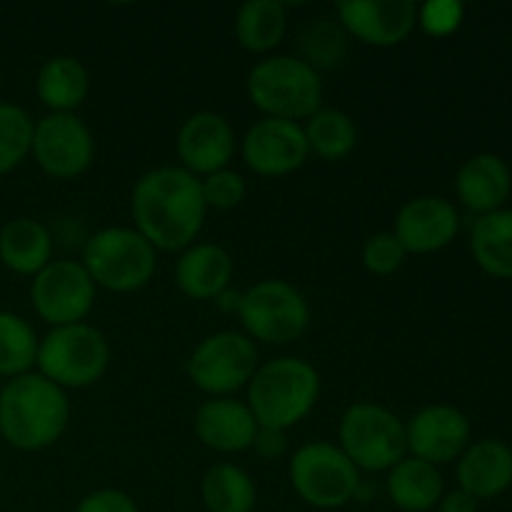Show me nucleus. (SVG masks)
<instances>
[{
	"instance_id": "nucleus-1",
	"label": "nucleus",
	"mask_w": 512,
	"mask_h": 512,
	"mask_svg": "<svg viewBox=\"0 0 512 512\" xmlns=\"http://www.w3.org/2000/svg\"><path fill=\"white\" fill-rule=\"evenodd\" d=\"M135 230L155 250H185L195 243L208 215L200 178L180 165L148 170L130 198Z\"/></svg>"
},
{
	"instance_id": "nucleus-2",
	"label": "nucleus",
	"mask_w": 512,
	"mask_h": 512,
	"mask_svg": "<svg viewBox=\"0 0 512 512\" xmlns=\"http://www.w3.org/2000/svg\"><path fill=\"white\" fill-rule=\"evenodd\" d=\"M70 403L63 388L40 373L8 380L0 390V438L15 450L38 453L63 438Z\"/></svg>"
},
{
	"instance_id": "nucleus-3",
	"label": "nucleus",
	"mask_w": 512,
	"mask_h": 512,
	"mask_svg": "<svg viewBox=\"0 0 512 512\" xmlns=\"http://www.w3.org/2000/svg\"><path fill=\"white\" fill-rule=\"evenodd\" d=\"M320 373L303 358H275L258 365L248 383V408L263 428L288 430L313 413Z\"/></svg>"
},
{
	"instance_id": "nucleus-4",
	"label": "nucleus",
	"mask_w": 512,
	"mask_h": 512,
	"mask_svg": "<svg viewBox=\"0 0 512 512\" xmlns=\"http://www.w3.org/2000/svg\"><path fill=\"white\" fill-rule=\"evenodd\" d=\"M248 98L265 118L308 120L323 103V80L295 55H270L248 75Z\"/></svg>"
},
{
	"instance_id": "nucleus-5",
	"label": "nucleus",
	"mask_w": 512,
	"mask_h": 512,
	"mask_svg": "<svg viewBox=\"0 0 512 512\" xmlns=\"http://www.w3.org/2000/svg\"><path fill=\"white\" fill-rule=\"evenodd\" d=\"M83 268L95 288L110 293H135L153 280L158 250L135 228H103L85 243Z\"/></svg>"
},
{
	"instance_id": "nucleus-6",
	"label": "nucleus",
	"mask_w": 512,
	"mask_h": 512,
	"mask_svg": "<svg viewBox=\"0 0 512 512\" xmlns=\"http://www.w3.org/2000/svg\"><path fill=\"white\" fill-rule=\"evenodd\" d=\"M110 363L108 338L88 323L50 328L40 340L38 373L58 388L83 390L98 383Z\"/></svg>"
},
{
	"instance_id": "nucleus-7",
	"label": "nucleus",
	"mask_w": 512,
	"mask_h": 512,
	"mask_svg": "<svg viewBox=\"0 0 512 512\" xmlns=\"http://www.w3.org/2000/svg\"><path fill=\"white\" fill-rule=\"evenodd\" d=\"M240 323L250 340L265 345H288L305 335L310 305L288 280H260L240 293Z\"/></svg>"
},
{
	"instance_id": "nucleus-8",
	"label": "nucleus",
	"mask_w": 512,
	"mask_h": 512,
	"mask_svg": "<svg viewBox=\"0 0 512 512\" xmlns=\"http://www.w3.org/2000/svg\"><path fill=\"white\" fill-rule=\"evenodd\" d=\"M340 445L358 470H390L408 453L405 423L375 403H353L340 418Z\"/></svg>"
},
{
	"instance_id": "nucleus-9",
	"label": "nucleus",
	"mask_w": 512,
	"mask_h": 512,
	"mask_svg": "<svg viewBox=\"0 0 512 512\" xmlns=\"http://www.w3.org/2000/svg\"><path fill=\"white\" fill-rule=\"evenodd\" d=\"M290 485L315 510L345 508L358 495L360 470L333 443H308L290 458Z\"/></svg>"
},
{
	"instance_id": "nucleus-10",
	"label": "nucleus",
	"mask_w": 512,
	"mask_h": 512,
	"mask_svg": "<svg viewBox=\"0 0 512 512\" xmlns=\"http://www.w3.org/2000/svg\"><path fill=\"white\" fill-rule=\"evenodd\" d=\"M258 370V348L245 333L220 330L195 345L188 358V378L213 398H230L248 388Z\"/></svg>"
},
{
	"instance_id": "nucleus-11",
	"label": "nucleus",
	"mask_w": 512,
	"mask_h": 512,
	"mask_svg": "<svg viewBox=\"0 0 512 512\" xmlns=\"http://www.w3.org/2000/svg\"><path fill=\"white\" fill-rule=\"evenodd\" d=\"M30 300L38 318L50 328L83 323L95 305V283L83 263L50 260L33 278Z\"/></svg>"
},
{
	"instance_id": "nucleus-12",
	"label": "nucleus",
	"mask_w": 512,
	"mask_h": 512,
	"mask_svg": "<svg viewBox=\"0 0 512 512\" xmlns=\"http://www.w3.org/2000/svg\"><path fill=\"white\" fill-rule=\"evenodd\" d=\"M30 153L45 175L75 180L93 163L95 140L75 113H50L35 123Z\"/></svg>"
},
{
	"instance_id": "nucleus-13",
	"label": "nucleus",
	"mask_w": 512,
	"mask_h": 512,
	"mask_svg": "<svg viewBox=\"0 0 512 512\" xmlns=\"http://www.w3.org/2000/svg\"><path fill=\"white\" fill-rule=\"evenodd\" d=\"M308 140L300 123L263 118L243 138V160L260 178H283L303 168L308 160Z\"/></svg>"
},
{
	"instance_id": "nucleus-14",
	"label": "nucleus",
	"mask_w": 512,
	"mask_h": 512,
	"mask_svg": "<svg viewBox=\"0 0 512 512\" xmlns=\"http://www.w3.org/2000/svg\"><path fill=\"white\" fill-rule=\"evenodd\" d=\"M335 13L350 38L375 48L403 43L418 25L413 0H343L335 5Z\"/></svg>"
},
{
	"instance_id": "nucleus-15",
	"label": "nucleus",
	"mask_w": 512,
	"mask_h": 512,
	"mask_svg": "<svg viewBox=\"0 0 512 512\" xmlns=\"http://www.w3.org/2000/svg\"><path fill=\"white\" fill-rule=\"evenodd\" d=\"M180 168L193 173L195 178H205L218 170L228 168L235 155L233 125L213 110H200L183 120L175 138Z\"/></svg>"
},
{
	"instance_id": "nucleus-16",
	"label": "nucleus",
	"mask_w": 512,
	"mask_h": 512,
	"mask_svg": "<svg viewBox=\"0 0 512 512\" xmlns=\"http://www.w3.org/2000/svg\"><path fill=\"white\" fill-rule=\"evenodd\" d=\"M408 453L430 465L460 458L468 448L470 423L453 405H428L405 425Z\"/></svg>"
},
{
	"instance_id": "nucleus-17",
	"label": "nucleus",
	"mask_w": 512,
	"mask_h": 512,
	"mask_svg": "<svg viewBox=\"0 0 512 512\" xmlns=\"http://www.w3.org/2000/svg\"><path fill=\"white\" fill-rule=\"evenodd\" d=\"M458 228V210L448 200L438 195H420L398 210L393 233L408 253L425 255L453 243Z\"/></svg>"
},
{
	"instance_id": "nucleus-18",
	"label": "nucleus",
	"mask_w": 512,
	"mask_h": 512,
	"mask_svg": "<svg viewBox=\"0 0 512 512\" xmlns=\"http://www.w3.org/2000/svg\"><path fill=\"white\" fill-rule=\"evenodd\" d=\"M258 420L248 403L235 398H213L195 410V438L215 453L233 455L253 448Z\"/></svg>"
},
{
	"instance_id": "nucleus-19",
	"label": "nucleus",
	"mask_w": 512,
	"mask_h": 512,
	"mask_svg": "<svg viewBox=\"0 0 512 512\" xmlns=\"http://www.w3.org/2000/svg\"><path fill=\"white\" fill-rule=\"evenodd\" d=\"M235 265L218 243H193L175 265V283L190 300H215L233 280Z\"/></svg>"
},
{
	"instance_id": "nucleus-20",
	"label": "nucleus",
	"mask_w": 512,
	"mask_h": 512,
	"mask_svg": "<svg viewBox=\"0 0 512 512\" xmlns=\"http://www.w3.org/2000/svg\"><path fill=\"white\" fill-rule=\"evenodd\" d=\"M460 490L475 500H488L512 485V450L500 440H480L465 448L458 463Z\"/></svg>"
},
{
	"instance_id": "nucleus-21",
	"label": "nucleus",
	"mask_w": 512,
	"mask_h": 512,
	"mask_svg": "<svg viewBox=\"0 0 512 512\" xmlns=\"http://www.w3.org/2000/svg\"><path fill=\"white\" fill-rule=\"evenodd\" d=\"M455 190L463 205H468L475 213H495L510 195L508 165L493 153L473 155L458 170Z\"/></svg>"
},
{
	"instance_id": "nucleus-22",
	"label": "nucleus",
	"mask_w": 512,
	"mask_h": 512,
	"mask_svg": "<svg viewBox=\"0 0 512 512\" xmlns=\"http://www.w3.org/2000/svg\"><path fill=\"white\" fill-rule=\"evenodd\" d=\"M53 260V238L43 223L15 218L0 230V263L18 275H38Z\"/></svg>"
},
{
	"instance_id": "nucleus-23",
	"label": "nucleus",
	"mask_w": 512,
	"mask_h": 512,
	"mask_svg": "<svg viewBox=\"0 0 512 512\" xmlns=\"http://www.w3.org/2000/svg\"><path fill=\"white\" fill-rule=\"evenodd\" d=\"M35 93L53 113H73L90 93L88 68L73 55H53L40 65Z\"/></svg>"
},
{
	"instance_id": "nucleus-24",
	"label": "nucleus",
	"mask_w": 512,
	"mask_h": 512,
	"mask_svg": "<svg viewBox=\"0 0 512 512\" xmlns=\"http://www.w3.org/2000/svg\"><path fill=\"white\" fill-rule=\"evenodd\" d=\"M388 495L398 510L430 512L443 498V475L435 465L410 455L388 470Z\"/></svg>"
},
{
	"instance_id": "nucleus-25",
	"label": "nucleus",
	"mask_w": 512,
	"mask_h": 512,
	"mask_svg": "<svg viewBox=\"0 0 512 512\" xmlns=\"http://www.w3.org/2000/svg\"><path fill=\"white\" fill-rule=\"evenodd\" d=\"M288 30V10L280 0H248L235 15V38L250 53H270Z\"/></svg>"
},
{
	"instance_id": "nucleus-26",
	"label": "nucleus",
	"mask_w": 512,
	"mask_h": 512,
	"mask_svg": "<svg viewBox=\"0 0 512 512\" xmlns=\"http://www.w3.org/2000/svg\"><path fill=\"white\" fill-rule=\"evenodd\" d=\"M200 495L208 512H253L258 490L253 478L233 463H218L205 473Z\"/></svg>"
},
{
	"instance_id": "nucleus-27",
	"label": "nucleus",
	"mask_w": 512,
	"mask_h": 512,
	"mask_svg": "<svg viewBox=\"0 0 512 512\" xmlns=\"http://www.w3.org/2000/svg\"><path fill=\"white\" fill-rule=\"evenodd\" d=\"M475 260L495 278H512V210L483 215L470 240Z\"/></svg>"
},
{
	"instance_id": "nucleus-28",
	"label": "nucleus",
	"mask_w": 512,
	"mask_h": 512,
	"mask_svg": "<svg viewBox=\"0 0 512 512\" xmlns=\"http://www.w3.org/2000/svg\"><path fill=\"white\" fill-rule=\"evenodd\" d=\"M308 150L323 160H343L358 145V128L348 113L338 108H320L303 125Z\"/></svg>"
},
{
	"instance_id": "nucleus-29",
	"label": "nucleus",
	"mask_w": 512,
	"mask_h": 512,
	"mask_svg": "<svg viewBox=\"0 0 512 512\" xmlns=\"http://www.w3.org/2000/svg\"><path fill=\"white\" fill-rule=\"evenodd\" d=\"M38 348L40 340L28 320L0 310V375L13 380L30 373L38 363Z\"/></svg>"
},
{
	"instance_id": "nucleus-30",
	"label": "nucleus",
	"mask_w": 512,
	"mask_h": 512,
	"mask_svg": "<svg viewBox=\"0 0 512 512\" xmlns=\"http://www.w3.org/2000/svg\"><path fill=\"white\" fill-rule=\"evenodd\" d=\"M348 38L343 25L338 20L320 18L315 23H310L308 28L300 33L298 48H300V60L308 63L313 70H330L335 65H340L348 53Z\"/></svg>"
},
{
	"instance_id": "nucleus-31",
	"label": "nucleus",
	"mask_w": 512,
	"mask_h": 512,
	"mask_svg": "<svg viewBox=\"0 0 512 512\" xmlns=\"http://www.w3.org/2000/svg\"><path fill=\"white\" fill-rule=\"evenodd\" d=\"M35 120L15 103H0V175L18 168L33 148Z\"/></svg>"
},
{
	"instance_id": "nucleus-32",
	"label": "nucleus",
	"mask_w": 512,
	"mask_h": 512,
	"mask_svg": "<svg viewBox=\"0 0 512 512\" xmlns=\"http://www.w3.org/2000/svg\"><path fill=\"white\" fill-rule=\"evenodd\" d=\"M405 258H408V250L403 248V243L398 240V235L393 230H383V233H375L365 240L363 245V265L368 273L380 275H393L403 268Z\"/></svg>"
},
{
	"instance_id": "nucleus-33",
	"label": "nucleus",
	"mask_w": 512,
	"mask_h": 512,
	"mask_svg": "<svg viewBox=\"0 0 512 512\" xmlns=\"http://www.w3.org/2000/svg\"><path fill=\"white\" fill-rule=\"evenodd\" d=\"M200 188H203V198L208 210H233L238 208L245 200V195H248L245 178L230 168H223L218 170V173L200 178Z\"/></svg>"
},
{
	"instance_id": "nucleus-34",
	"label": "nucleus",
	"mask_w": 512,
	"mask_h": 512,
	"mask_svg": "<svg viewBox=\"0 0 512 512\" xmlns=\"http://www.w3.org/2000/svg\"><path fill=\"white\" fill-rule=\"evenodd\" d=\"M463 20V5L455 0H430L418 8V23L430 35H448Z\"/></svg>"
},
{
	"instance_id": "nucleus-35",
	"label": "nucleus",
	"mask_w": 512,
	"mask_h": 512,
	"mask_svg": "<svg viewBox=\"0 0 512 512\" xmlns=\"http://www.w3.org/2000/svg\"><path fill=\"white\" fill-rule=\"evenodd\" d=\"M75 512H140V510L133 495H128L125 490L103 488L85 495V498L75 505Z\"/></svg>"
},
{
	"instance_id": "nucleus-36",
	"label": "nucleus",
	"mask_w": 512,
	"mask_h": 512,
	"mask_svg": "<svg viewBox=\"0 0 512 512\" xmlns=\"http://www.w3.org/2000/svg\"><path fill=\"white\" fill-rule=\"evenodd\" d=\"M253 448H255V453L265 460L283 458L285 450H288V435H285V430L263 428V425H260L258 433H255Z\"/></svg>"
},
{
	"instance_id": "nucleus-37",
	"label": "nucleus",
	"mask_w": 512,
	"mask_h": 512,
	"mask_svg": "<svg viewBox=\"0 0 512 512\" xmlns=\"http://www.w3.org/2000/svg\"><path fill=\"white\" fill-rule=\"evenodd\" d=\"M438 512H478V500L465 490H453V493L440 498Z\"/></svg>"
},
{
	"instance_id": "nucleus-38",
	"label": "nucleus",
	"mask_w": 512,
	"mask_h": 512,
	"mask_svg": "<svg viewBox=\"0 0 512 512\" xmlns=\"http://www.w3.org/2000/svg\"><path fill=\"white\" fill-rule=\"evenodd\" d=\"M238 303H240V293H228V290L215 298V305H218L223 313H238Z\"/></svg>"
}]
</instances>
